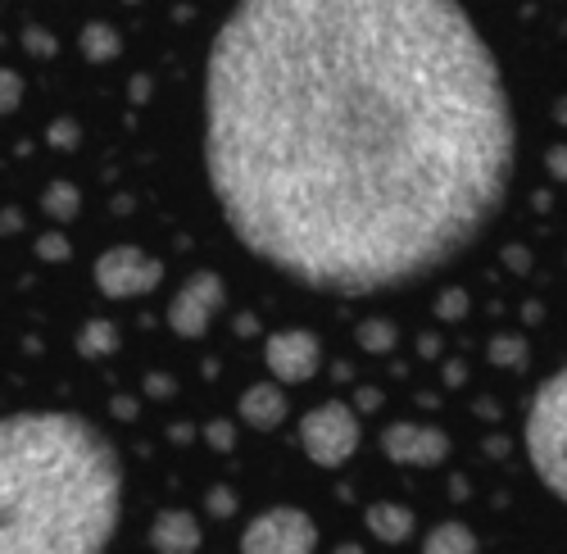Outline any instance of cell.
<instances>
[{
  "instance_id": "obj_1",
  "label": "cell",
  "mask_w": 567,
  "mask_h": 554,
  "mask_svg": "<svg viewBox=\"0 0 567 554\" xmlns=\"http://www.w3.org/2000/svg\"><path fill=\"white\" fill-rule=\"evenodd\" d=\"M518 123L459 0H236L205 60L227 228L327 296L427 282L495 223Z\"/></svg>"
},
{
  "instance_id": "obj_2",
  "label": "cell",
  "mask_w": 567,
  "mask_h": 554,
  "mask_svg": "<svg viewBox=\"0 0 567 554\" xmlns=\"http://www.w3.org/2000/svg\"><path fill=\"white\" fill-rule=\"evenodd\" d=\"M123 518V464L82 414L0 418V554H100Z\"/></svg>"
},
{
  "instance_id": "obj_3",
  "label": "cell",
  "mask_w": 567,
  "mask_h": 554,
  "mask_svg": "<svg viewBox=\"0 0 567 554\" xmlns=\"http://www.w3.org/2000/svg\"><path fill=\"white\" fill-rule=\"evenodd\" d=\"M522 446L531 455V468L545 482V491H554V500L567 495V468H563V446H567V377L554 373L536 386L527 409V432Z\"/></svg>"
},
{
  "instance_id": "obj_4",
  "label": "cell",
  "mask_w": 567,
  "mask_h": 554,
  "mask_svg": "<svg viewBox=\"0 0 567 554\" xmlns=\"http://www.w3.org/2000/svg\"><path fill=\"white\" fill-rule=\"evenodd\" d=\"M300 446L318 468L350 464L354 450H359V414L350 405H341V400L309 409L300 418Z\"/></svg>"
},
{
  "instance_id": "obj_5",
  "label": "cell",
  "mask_w": 567,
  "mask_h": 554,
  "mask_svg": "<svg viewBox=\"0 0 567 554\" xmlns=\"http://www.w3.org/2000/svg\"><path fill=\"white\" fill-rule=\"evenodd\" d=\"M245 554H309L318 550V527L304 509L277 505L268 514H259L241 536Z\"/></svg>"
},
{
  "instance_id": "obj_6",
  "label": "cell",
  "mask_w": 567,
  "mask_h": 554,
  "mask_svg": "<svg viewBox=\"0 0 567 554\" xmlns=\"http://www.w3.org/2000/svg\"><path fill=\"white\" fill-rule=\"evenodd\" d=\"M96 287L105 291L109 300H132V296H146V291H155L159 282H164V264L159 259H150L146 250L137 246H114L105 250V255L96 259Z\"/></svg>"
},
{
  "instance_id": "obj_7",
  "label": "cell",
  "mask_w": 567,
  "mask_h": 554,
  "mask_svg": "<svg viewBox=\"0 0 567 554\" xmlns=\"http://www.w3.org/2000/svg\"><path fill=\"white\" fill-rule=\"evenodd\" d=\"M223 300H227L223 277L218 273H191L182 282V291L173 296V305H168V327L186 341L205 337L209 323H214V314L223 309Z\"/></svg>"
},
{
  "instance_id": "obj_8",
  "label": "cell",
  "mask_w": 567,
  "mask_h": 554,
  "mask_svg": "<svg viewBox=\"0 0 567 554\" xmlns=\"http://www.w3.org/2000/svg\"><path fill=\"white\" fill-rule=\"evenodd\" d=\"M382 450L391 464L404 468H436L450 455V436L440 427H422V423H391L382 432Z\"/></svg>"
},
{
  "instance_id": "obj_9",
  "label": "cell",
  "mask_w": 567,
  "mask_h": 554,
  "mask_svg": "<svg viewBox=\"0 0 567 554\" xmlns=\"http://www.w3.org/2000/svg\"><path fill=\"white\" fill-rule=\"evenodd\" d=\"M264 359H268V373H273L277 382H309V377L318 373V364H323V346H318L313 332L291 327V332H273V337H268Z\"/></svg>"
},
{
  "instance_id": "obj_10",
  "label": "cell",
  "mask_w": 567,
  "mask_h": 554,
  "mask_svg": "<svg viewBox=\"0 0 567 554\" xmlns=\"http://www.w3.org/2000/svg\"><path fill=\"white\" fill-rule=\"evenodd\" d=\"M236 414L245 418V427H255V432H277L291 409H286V396H282V386H277V382H255L241 396Z\"/></svg>"
},
{
  "instance_id": "obj_11",
  "label": "cell",
  "mask_w": 567,
  "mask_h": 554,
  "mask_svg": "<svg viewBox=\"0 0 567 554\" xmlns=\"http://www.w3.org/2000/svg\"><path fill=\"white\" fill-rule=\"evenodd\" d=\"M150 545L164 554H191L200 550V523L186 509H164L150 527Z\"/></svg>"
},
{
  "instance_id": "obj_12",
  "label": "cell",
  "mask_w": 567,
  "mask_h": 554,
  "mask_svg": "<svg viewBox=\"0 0 567 554\" xmlns=\"http://www.w3.org/2000/svg\"><path fill=\"white\" fill-rule=\"evenodd\" d=\"M363 523H368V532L377 536V541H386V545H400V541H409L413 536V514L404 505H391V500L368 505Z\"/></svg>"
},
{
  "instance_id": "obj_13",
  "label": "cell",
  "mask_w": 567,
  "mask_h": 554,
  "mask_svg": "<svg viewBox=\"0 0 567 554\" xmlns=\"http://www.w3.org/2000/svg\"><path fill=\"white\" fill-rule=\"evenodd\" d=\"M118 50H123V37H118V28H109V23H100V19L82 28V55H87L91 64L118 60Z\"/></svg>"
},
{
  "instance_id": "obj_14",
  "label": "cell",
  "mask_w": 567,
  "mask_h": 554,
  "mask_svg": "<svg viewBox=\"0 0 567 554\" xmlns=\"http://www.w3.org/2000/svg\"><path fill=\"white\" fill-rule=\"evenodd\" d=\"M78 350L87 359H105L118 350V323H109V318H91V323H82L78 332Z\"/></svg>"
},
{
  "instance_id": "obj_15",
  "label": "cell",
  "mask_w": 567,
  "mask_h": 554,
  "mask_svg": "<svg viewBox=\"0 0 567 554\" xmlns=\"http://www.w3.org/2000/svg\"><path fill=\"white\" fill-rule=\"evenodd\" d=\"M477 545H481V541H477V536H472L463 523H440L436 532L422 541V550H427V554H472Z\"/></svg>"
},
{
  "instance_id": "obj_16",
  "label": "cell",
  "mask_w": 567,
  "mask_h": 554,
  "mask_svg": "<svg viewBox=\"0 0 567 554\" xmlns=\"http://www.w3.org/2000/svg\"><path fill=\"white\" fill-rule=\"evenodd\" d=\"M41 209H46L55 223H69V218H78V209H82V191L73 187V182H50L46 191H41Z\"/></svg>"
},
{
  "instance_id": "obj_17",
  "label": "cell",
  "mask_w": 567,
  "mask_h": 554,
  "mask_svg": "<svg viewBox=\"0 0 567 554\" xmlns=\"http://www.w3.org/2000/svg\"><path fill=\"white\" fill-rule=\"evenodd\" d=\"M359 346L368 350V355H391L395 341H400V332H395L391 318H368V323H359Z\"/></svg>"
},
{
  "instance_id": "obj_18",
  "label": "cell",
  "mask_w": 567,
  "mask_h": 554,
  "mask_svg": "<svg viewBox=\"0 0 567 554\" xmlns=\"http://www.w3.org/2000/svg\"><path fill=\"white\" fill-rule=\"evenodd\" d=\"M527 359H531V350L518 332H499V337H490V364L495 368H527Z\"/></svg>"
},
{
  "instance_id": "obj_19",
  "label": "cell",
  "mask_w": 567,
  "mask_h": 554,
  "mask_svg": "<svg viewBox=\"0 0 567 554\" xmlns=\"http://www.w3.org/2000/svg\"><path fill=\"white\" fill-rule=\"evenodd\" d=\"M37 255L46 259V264H64V259L73 255V246H69L64 232H41V237H37Z\"/></svg>"
},
{
  "instance_id": "obj_20",
  "label": "cell",
  "mask_w": 567,
  "mask_h": 554,
  "mask_svg": "<svg viewBox=\"0 0 567 554\" xmlns=\"http://www.w3.org/2000/svg\"><path fill=\"white\" fill-rule=\"evenodd\" d=\"M23 105V78L14 69H0V114H14Z\"/></svg>"
},
{
  "instance_id": "obj_21",
  "label": "cell",
  "mask_w": 567,
  "mask_h": 554,
  "mask_svg": "<svg viewBox=\"0 0 567 554\" xmlns=\"http://www.w3.org/2000/svg\"><path fill=\"white\" fill-rule=\"evenodd\" d=\"M23 50L37 55V60H50L59 50V41H55V32H46V28H23Z\"/></svg>"
},
{
  "instance_id": "obj_22",
  "label": "cell",
  "mask_w": 567,
  "mask_h": 554,
  "mask_svg": "<svg viewBox=\"0 0 567 554\" xmlns=\"http://www.w3.org/2000/svg\"><path fill=\"white\" fill-rule=\"evenodd\" d=\"M46 141H50V146H59V150H73L82 141V128L73 119H55V123H50V132H46Z\"/></svg>"
},
{
  "instance_id": "obj_23",
  "label": "cell",
  "mask_w": 567,
  "mask_h": 554,
  "mask_svg": "<svg viewBox=\"0 0 567 554\" xmlns=\"http://www.w3.org/2000/svg\"><path fill=\"white\" fill-rule=\"evenodd\" d=\"M205 441H209V446L218 450V455H227V450L236 446V427L227 423V418H214V423L205 427Z\"/></svg>"
},
{
  "instance_id": "obj_24",
  "label": "cell",
  "mask_w": 567,
  "mask_h": 554,
  "mask_svg": "<svg viewBox=\"0 0 567 554\" xmlns=\"http://www.w3.org/2000/svg\"><path fill=\"white\" fill-rule=\"evenodd\" d=\"M436 314H440V318H450V323H454V318H463V314H468V291L450 287V291H445V296H440Z\"/></svg>"
},
{
  "instance_id": "obj_25",
  "label": "cell",
  "mask_w": 567,
  "mask_h": 554,
  "mask_svg": "<svg viewBox=\"0 0 567 554\" xmlns=\"http://www.w3.org/2000/svg\"><path fill=\"white\" fill-rule=\"evenodd\" d=\"M209 514L214 518H232L236 514V495L227 491V486H214V491H209Z\"/></svg>"
},
{
  "instance_id": "obj_26",
  "label": "cell",
  "mask_w": 567,
  "mask_h": 554,
  "mask_svg": "<svg viewBox=\"0 0 567 554\" xmlns=\"http://www.w3.org/2000/svg\"><path fill=\"white\" fill-rule=\"evenodd\" d=\"M146 396L168 400V396H173V377H164V373H150V377H146Z\"/></svg>"
},
{
  "instance_id": "obj_27",
  "label": "cell",
  "mask_w": 567,
  "mask_h": 554,
  "mask_svg": "<svg viewBox=\"0 0 567 554\" xmlns=\"http://www.w3.org/2000/svg\"><path fill=\"white\" fill-rule=\"evenodd\" d=\"M128 96H132V105H146V100H150V78H146V73H137V78H132Z\"/></svg>"
},
{
  "instance_id": "obj_28",
  "label": "cell",
  "mask_w": 567,
  "mask_h": 554,
  "mask_svg": "<svg viewBox=\"0 0 567 554\" xmlns=\"http://www.w3.org/2000/svg\"><path fill=\"white\" fill-rule=\"evenodd\" d=\"M23 228V214L19 209H5V214H0V232H19Z\"/></svg>"
},
{
  "instance_id": "obj_29",
  "label": "cell",
  "mask_w": 567,
  "mask_h": 554,
  "mask_svg": "<svg viewBox=\"0 0 567 554\" xmlns=\"http://www.w3.org/2000/svg\"><path fill=\"white\" fill-rule=\"evenodd\" d=\"M563 159H567V150H563V146H554V150H549V169H554V178H563V173H567V164H563Z\"/></svg>"
},
{
  "instance_id": "obj_30",
  "label": "cell",
  "mask_w": 567,
  "mask_h": 554,
  "mask_svg": "<svg viewBox=\"0 0 567 554\" xmlns=\"http://www.w3.org/2000/svg\"><path fill=\"white\" fill-rule=\"evenodd\" d=\"M114 414H118V418H137V405L123 396V400H114Z\"/></svg>"
},
{
  "instance_id": "obj_31",
  "label": "cell",
  "mask_w": 567,
  "mask_h": 554,
  "mask_svg": "<svg viewBox=\"0 0 567 554\" xmlns=\"http://www.w3.org/2000/svg\"><path fill=\"white\" fill-rule=\"evenodd\" d=\"M504 259H509L513 268H527V250H504Z\"/></svg>"
}]
</instances>
